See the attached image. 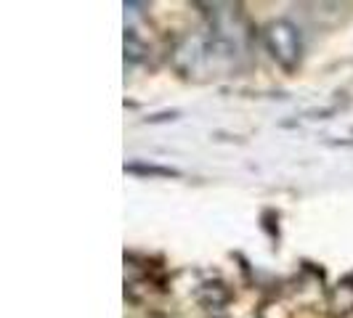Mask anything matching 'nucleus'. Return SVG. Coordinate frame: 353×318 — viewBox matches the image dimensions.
<instances>
[{"instance_id": "nucleus-1", "label": "nucleus", "mask_w": 353, "mask_h": 318, "mask_svg": "<svg viewBox=\"0 0 353 318\" xmlns=\"http://www.w3.org/2000/svg\"><path fill=\"white\" fill-rule=\"evenodd\" d=\"M268 40H271V48L276 51L279 59L284 61H295L298 59V51H301V40H298V32H295V27H290V24H274L271 30H268Z\"/></svg>"}]
</instances>
